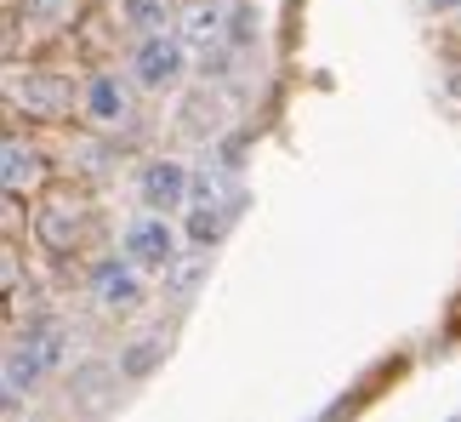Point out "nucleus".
Segmentation results:
<instances>
[{
  "instance_id": "1",
  "label": "nucleus",
  "mask_w": 461,
  "mask_h": 422,
  "mask_svg": "<svg viewBox=\"0 0 461 422\" xmlns=\"http://www.w3.org/2000/svg\"><path fill=\"white\" fill-rule=\"evenodd\" d=\"M183 63H188V46H183V34H171V29H159V34H143L131 51V75L143 92H166V86L183 80Z\"/></svg>"
},
{
  "instance_id": "2",
  "label": "nucleus",
  "mask_w": 461,
  "mask_h": 422,
  "mask_svg": "<svg viewBox=\"0 0 461 422\" xmlns=\"http://www.w3.org/2000/svg\"><path fill=\"white\" fill-rule=\"evenodd\" d=\"M126 257L137 262V269H159V274L176 262V234H171V223L159 217V211L126 223Z\"/></svg>"
},
{
  "instance_id": "3",
  "label": "nucleus",
  "mask_w": 461,
  "mask_h": 422,
  "mask_svg": "<svg viewBox=\"0 0 461 422\" xmlns=\"http://www.w3.org/2000/svg\"><path fill=\"white\" fill-rule=\"evenodd\" d=\"M188 195H194V178H188V166H176V161H154V166H143V200H149V211H183L188 206Z\"/></svg>"
},
{
  "instance_id": "4",
  "label": "nucleus",
  "mask_w": 461,
  "mask_h": 422,
  "mask_svg": "<svg viewBox=\"0 0 461 422\" xmlns=\"http://www.w3.org/2000/svg\"><path fill=\"white\" fill-rule=\"evenodd\" d=\"M86 115H92L97 126H109V132L131 126V92L120 86V75H92L86 80Z\"/></svg>"
},
{
  "instance_id": "5",
  "label": "nucleus",
  "mask_w": 461,
  "mask_h": 422,
  "mask_svg": "<svg viewBox=\"0 0 461 422\" xmlns=\"http://www.w3.org/2000/svg\"><path fill=\"white\" fill-rule=\"evenodd\" d=\"M176 23H183L176 34H183L188 51H211V46H222V34H228V12L217 0H194V6H183Z\"/></svg>"
},
{
  "instance_id": "6",
  "label": "nucleus",
  "mask_w": 461,
  "mask_h": 422,
  "mask_svg": "<svg viewBox=\"0 0 461 422\" xmlns=\"http://www.w3.org/2000/svg\"><path fill=\"white\" fill-rule=\"evenodd\" d=\"M97 303L103 308H114V314H126L143 303V280H137V262H103L97 269Z\"/></svg>"
},
{
  "instance_id": "7",
  "label": "nucleus",
  "mask_w": 461,
  "mask_h": 422,
  "mask_svg": "<svg viewBox=\"0 0 461 422\" xmlns=\"http://www.w3.org/2000/svg\"><path fill=\"white\" fill-rule=\"evenodd\" d=\"M12 103H23L29 115H41V120H58L68 109V92L58 86V75H12Z\"/></svg>"
},
{
  "instance_id": "8",
  "label": "nucleus",
  "mask_w": 461,
  "mask_h": 422,
  "mask_svg": "<svg viewBox=\"0 0 461 422\" xmlns=\"http://www.w3.org/2000/svg\"><path fill=\"white\" fill-rule=\"evenodd\" d=\"M75 234H80V217L68 206H51L34 217V240L46 245V252H75Z\"/></svg>"
},
{
  "instance_id": "9",
  "label": "nucleus",
  "mask_w": 461,
  "mask_h": 422,
  "mask_svg": "<svg viewBox=\"0 0 461 422\" xmlns=\"http://www.w3.org/2000/svg\"><path fill=\"white\" fill-rule=\"evenodd\" d=\"M120 17H126V29L159 34L171 23V0H120Z\"/></svg>"
},
{
  "instance_id": "10",
  "label": "nucleus",
  "mask_w": 461,
  "mask_h": 422,
  "mask_svg": "<svg viewBox=\"0 0 461 422\" xmlns=\"http://www.w3.org/2000/svg\"><path fill=\"white\" fill-rule=\"evenodd\" d=\"M23 17L34 29H68L80 17V0H23Z\"/></svg>"
},
{
  "instance_id": "11",
  "label": "nucleus",
  "mask_w": 461,
  "mask_h": 422,
  "mask_svg": "<svg viewBox=\"0 0 461 422\" xmlns=\"http://www.w3.org/2000/svg\"><path fill=\"white\" fill-rule=\"evenodd\" d=\"M34 178H41V161H34V149H23V143L12 137V143H6V188H12V195H23Z\"/></svg>"
},
{
  "instance_id": "12",
  "label": "nucleus",
  "mask_w": 461,
  "mask_h": 422,
  "mask_svg": "<svg viewBox=\"0 0 461 422\" xmlns=\"http://www.w3.org/2000/svg\"><path fill=\"white\" fill-rule=\"evenodd\" d=\"M222 228H228V206H222V200H205V206H194V217H188V234H194V245L217 240Z\"/></svg>"
},
{
  "instance_id": "13",
  "label": "nucleus",
  "mask_w": 461,
  "mask_h": 422,
  "mask_svg": "<svg viewBox=\"0 0 461 422\" xmlns=\"http://www.w3.org/2000/svg\"><path fill=\"white\" fill-rule=\"evenodd\" d=\"M200 269H205V252H176V262L166 269V291H194Z\"/></svg>"
},
{
  "instance_id": "14",
  "label": "nucleus",
  "mask_w": 461,
  "mask_h": 422,
  "mask_svg": "<svg viewBox=\"0 0 461 422\" xmlns=\"http://www.w3.org/2000/svg\"><path fill=\"white\" fill-rule=\"evenodd\" d=\"M154 354H159V337H149V343H137V354L126 360V372H149V365H154Z\"/></svg>"
},
{
  "instance_id": "15",
  "label": "nucleus",
  "mask_w": 461,
  "mask_h": 422,
  "mask_svg": "<svg viewBox=\"0 0 461 422\" xmlns=\"http://www.w3.org/2000/svg\"><path fill=\"white\" fill-rule=\"evenodd\" d=\"M428 6H461V0H428Z\"/></svg>"
}]
</instances>
